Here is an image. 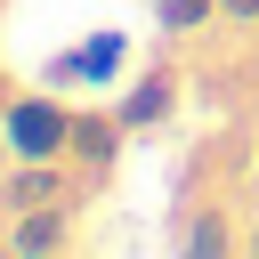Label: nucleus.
Here are the masks:
<instances>
[{
  "label": "nucleus",
  "instance_id": "f257e3e1",
  "mask_svg": "<svg viewBox=\"0 0 259 259\" xmlns=\"http://www.w3.org/2000/svg\"><path fill=\"white\" fill-rule=\"evenodd\" d=\"M0 154L8 162H65L73 154V105L49 89H16L0 113Z\"/></svg>",
  "mask_w": 259,
  "mask_h": 259
},
{
  "label": "nucleus",
  "instance_id": "f03ea898",
  "mask_svg": "<svg viewBox=\"0 0 259 259\" xmlns=\"http://www.w3.org/2000/svg\"><path fill=\"white\" fill-rule=\"evenodd\" d=\"M40 202H73V162H8L0 170V219L40 210Z\"/></svg>",
  "mask_w": 259,
  "mask_h": 259
},
{
  "label": "nucleus",
  "instance_id": "7ed1b4c3",
  "mask_svg": "<svg viewBox=\"0 0 259 259\" xmlns=\"http://www.w3.org/2000/svg\"><path fill=\"white\" fill-rule=\"evenodd\" d=\"M113 113H121V130H130V138H138V130H154V121H170V113H178V73H170V65H146V73L113 97Z\"/></svg>",
  "mask_w": 259,
  "mask_h": 259
},
{
  "label": "nucleus",
  "instance_id": "20e7f679",
  "mask_svg": "<svg viewBox=\"0 0 259 259\" xmlns=\"http://www.w3.org/2000/svg\"><path fill=\"white\" fill-rule=\"evenodd\" d=\"M0 243H8L16 259H57V251L73 243V202H40V210H16Z\"/></svg>",
  "mask_w": 259,
  "mask_h": 259
},
{
  "label": "nucleus",
  "instance_id": "39448f33",
  "mask_svg": "<svg viewBox=\"0 0 259 259\" xmlns=\"http://www.w3.org/2000/svg\"><path fill=\"white\" fill-rule=\"evenodd\" d=\"M121 138H130V130H121V113H81V105H73V154H65V162H73V170H89V178H105V170H113V154H121Z\"/></svg>",
  "mask_w": 259,
  "mask_h": 259
},
{
  "label": "nucleus",
  "instance_id": "423d86ee",
  "mask_svg": "<svg viewBox=\"0 0 259 259\" xmlns=\"http://www.w3.org/2000/svg\"><path fill=\"white\" fill-rule=\"evenodd\" d=\"M178 251H202V259H219V251H243V235L227 227V210H219V202H202V210L178 227Z\"/></svg>",
  "mask_w": 259,
  "mask_h": 259
},
{
  "label": "nucleus",
  "instance_id": "0eeeda50",
  "mask_svg": "<svg viewBox=\"0 0 259 259\" xmlns=\"http://www.w3.org/2000/svg\"><path fill=\"white\" fill-rule=\"evenodd\" d=\"M121 49H130L121 32H97V40L81 49V57H57V81H113V65H121Z\"/></svg>",
  "mask_w": 259,
  "mask_h": 259
},
{
  "label": "nucleus",
  "instance_id": "6e6552de",
  "mask_svg": "<svg viewBox=\"0 0 259 259\" xmlns=\"http://www.w3.org/2000/svg\"><path fill=\"white\" fill-rule=\"evenodd\" d=\"M154 24H162L170 40H186V32L219 24V0H154Z\"/></svg>",
  "mask_w": 259,
  "mask_h": 259
},
{
  "label": "nucleus",
  "instance_id": "1a4fd4ad",
  "mask_svg": "<svg viewBox=\"0 0 259 259\" xmlns=\"http://www.w3.org/2000/svg\"><path fill=\"white\" fill-rule=\"evenodd\" d=\"M219 24H251L259 32V0H219Z\"/></svg>",
  "mask_w": 259,
  "mask_h": 259
},
{
  "label": "nucleus",
  "instance_id": "9d476101",
  "mask_svg": "<svg viewBox=\"0 0 259 259\" xmlns=\"http://www.w3.org/2000/svg\"><path fill=\"white\" fill-rule=\"evenodd\" d=\"M243 251H251V259H259V219H251V227H243Z\"/></svg>",
  "mask_w": 259,
  "mask_h": 259
},
{
  "label": "nucleus",
  "instance_id": "9b49d317",
  "mask_svg": "<svg viewBox=\"0 0 259 259\" xmlns=\"http://www.w3.org/2000/svg\"><path fill=\"white\" fill-rule=\"evenodd\" d=\"M8 97H16V81H8V73H0V113H8Z\"/></svg>",
  "mask_w": 259,
  "mask_h": 259
},
{
  "label": "nucleus",
  "instance_id": "f8f14e48",
  "mask_svg": "<svg viewBox=\"0 0 259 259\" xmlns=\"http://www.w3.org/2000/svg\"><path fill=\"white\" fill-rule=\"evenodd\" d=\"M251 81H259V40H251Z\"/></svg>",
  "mask_w": 259,
  "mask_h": 259
}]
</instances>
